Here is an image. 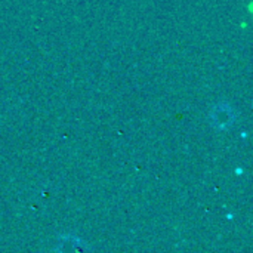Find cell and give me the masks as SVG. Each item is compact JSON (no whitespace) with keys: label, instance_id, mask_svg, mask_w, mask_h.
I'll return each mask as SVG.
<instances>
[{"label":"cell","instance_id":"6da1fadb","mask_svg":"<svg viewBox=\"0 0 253 253\" xmlns=\"http://www.w3.org/2000/svg\"><path fill=\"white\" fill-rule=\"evenodd\" d=\"M234 111L231 108V105L228 104H218L213 107L212 113H211V120L213 123L215 127L218 129H228L233 126L234 123Z\"/></svg>","mask_w":253,"mask_h":253}]
</instances>
